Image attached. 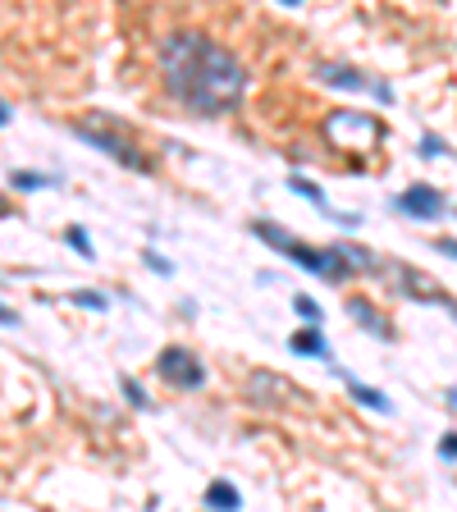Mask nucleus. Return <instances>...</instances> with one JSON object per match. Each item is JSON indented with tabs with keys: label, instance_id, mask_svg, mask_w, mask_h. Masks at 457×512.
Returning <instances> with one entry per match:
<instances>
[{
	"label": "nucleus",
	"instance_id": "nucleus-10",
	"mask_svg": "<svg viewBox=\"0 0 457 512\" xmlns=\"http://www.w3.org/2000/svg\"><path fill=\"white\" fill-rule=\"evenodd\" d=\"M348 316L357 320L366 334H375V339H394V334H389V320L371 307V298H348Z\"/></svg>",
	"mask_w": 457,
	"mask_h": 512
},
{
	"label": "nucleus",
	"instance_id": "nucleus-9",
	"mask_svg": "<svg viewBox=\"0 0 457 512\" xmlns=\"http://www.w3.org/2000/svg\"><path fill=\"white\" fill-rule=\"evenodd\" d=\"M330 247L339 252V261L352 275H375V279L389 275V256H375L371 247H357V243H330Z\"/></svg>",
	"mask_w": 457,
	"mask_h": 512
},
{
	"label": "nucleus",
	"instance_id": "nucleus-23",
	"mask_svg": "<svg viewBox=\"0 0 457 512\" xmlns=\"http://www.w3.org/2000/svg\"><path fill=\"white\" fill-rule=\"evenodd\" d=\"M448 403H453V412H457V384H453V389H448Z\"/></svg>",
	"mask_w": 457,
	"mask_h": 512
},
{
	"label": "nucleus",
	"instance_id": "nucleus-20",
	"mask_svg": "<svg viewBox=\"0 0 457 512\" xmlns=\"http://www.w3.org/2000/svg\"><path fill=\"white\" fill-rule=\"evenodd\" d=\"M74 302H78V307H96V311H106V307H110V302L101 298V293H74Z\"/></svg>",
	"mask_w": 457,
	"mask_h": 512
},
{
	"label": "nucleus",
	"instance_id": "nucleus-2",
	"mask_svg": "<svg viewBox=\"0 0 457 512\" xmlns=\"http://www.w3.org/2000/svg\"><path fill=\"white\" fill-rule=\"evenodd\" d=\"M252 234L261 238V243H270L275 252H284L293 266L311 270V275H320V279H330V284H343V279L352 275V270L339 261V252H334V247H307L302 238L284 234V229H279V224H270V220H252Z\"/></svg>",
	"mask_w": 457,
	"mask_h": 512
},
{
	"label": "nucleus",
	"instance_id": "nucleus-17",
	"mask_svg": "<svg viewBox=\"0 0 457 512\" xmlns=\"http://www.w3.org/2000/svg\"><path fill=\"white\" fill-rule=\"evenodd\" d=\"M293 311H298V316H307L311 325H320V316H325V311H320V302L302 298V293H298V298H293Z\"/></svg>",
	"mask_w": 457,
	"mask_h": 512
},
{
	"label": "nucleus",
	"instance_id": "nucleus-3",
	"mask_svg": "<svg viewBox=\"0 0 457 512\" xmlns=\"http://www.w3.org/2000/svg\"><path fill=\"white\" fill-rule=\"evenodd\" d=\"M74 138H83V142H92L96 151H106L110 160H119V165H128V170H138V174H147L151 170V160L138 151V142L128 138V133H119L115 128V119L110 115H92V119H74Z\"/></svg>",
	"mask_w": 457,
	"mask_h": 512
},
{
	"label": "nucleus",
	"instance_id": "nucleus-1",
	"mask_svg": "<svg viewBox=\"0 0 457 512\" xmlns=\"http://www.w3.org/2000/svg\"><path fill=\"white\" fill-rule=\"evenodd\" d=\"M160 74H165V92L179 106L206 119L229 115L247 92V69L238 64V55L192 28L160 37Z\"/></svg>",
	"mask_w": 457,
	"mask_h": 512
},
{
	"label": "nucleus",
	"instance_id": "nucleus-21",
	"mask_svg": "<svg viewBox=\"0 0 457 512\" xmlns=\"http://www.w3.org/2000/svg\"><path fill=\"white\" fill-rule=\"evenodd\" d=\"M421 156H444V142H439L435 133H426V138H421Z\"/></svg>",
	"mask_w": 457,
	"mask_h": 512
},
{
	"label": "nucleus",
	"instance_id": "nucleus-14",
	"mask_svg": "<svg viewBox=\"0 0 457 512\" xmlns=\"http://www.w3.org/2000/svg\"><path fill=\"white\" fill-rule=\"evenodd\" d=\"M288 188L298 192V197H307L311 206H320V211H330V202H325V192H320L311 179H302V174H293V179H288Z\"/></svg>",
	"mask_w": 457,
	"mask_h": 512
},
{
	"label": "nucleus",
	"instance_id": "nucleus-19",
	"mask_svg": "<svg viewBox=\"0 0 457 512\" xmlns=\"http://www.w3.org/2000/svg\"><path fill=\"white\" fill-rule=\"evenodd\" d=\"M64 238H69V247H74V252L92 256V243H87V234H83V229H69V234H64Z\"/></svg>",
	"mask_w": 457,
	"mask_h": 512
},
{
	"label": "nucleus",
	"instance_id": "nucleus-15",
	"mask_svg": "<svg viewBox=\"0 0 457 512\" xmlns=\"http://www.w3.org/2000/svg\"><path fill=\"white\" fill-rule=\"evenodd\" d=\"M119 389H124V398H128V403H133V407H142V412H151V398L142 394V384H138V380H128V375H124V380H119Z\"/></svg>",
	"mask_w": 457,
	"mask_h": 512
},
{
	"label": "nucleus",
	"instance_id": "nucleus-8",
	"mask_svg": "<svg viewBox=\"0 0 457 512\" xmlns=\"http://www.w3.org/2000/svg\"><path fill=\"white\" fill-rule=\"evenodd\" d=\"M247 398H252V407H279L284 398H293V384L275 371H252L247 375Z\"/></svg>",
	"mask_w": 457,
	"mask_h": 512
},
{
	"label": "nucleus",
	"instance_id": "nucleus-6",
	"mask_svg": "<svg viewBox=\"0 0 457 512\" xmlns=\"http://www.w3.org/2000/svg\"><path fill=\"white\" fill-rule=\"evenodd\" d=\"M316 74L325 78V83H330V87H348V92H371L375 101H384V106L394 101V87H389V83H375L371 74H362V69H352V64L320 60V64H316Z\"/></svg>",
	"mask_w": 457,
	"mask_h": 512
},
{
	"label": "nucleus",
	"instance_id": "nucleus-7",
	"mask_svg": "<svg viewBox=\"0 0 457 512\" xmlns=\"http://www.w3.org/2000/svg\"><path fill=\"white\" fill-rule=\"evenodd\" d=\"M398 211L412 215V220H439V215L448 211V202H444V192H439V188L416 183V188L398 192Z\"/></svg>",
	"mask_w": 457,
	"mask_h": 512
},
{
	"label": "nucleus",
	"instance_id": "nucleus-22",
	"mask_svg": "<svg viewBox=\"0 0 457 512\" xmlns=\"http://www.w3.org/2000/svg\"><path fill=\"white\" fill-rule=\"evenodd\" d=\"M147 266L156 270V275H174V266H170V261H160L156 252H147Z\"/></svg>",
	"mask_w": 457,
	"mask_h": 512
},
{
	"label": "nucleus",
	"instance_id": "nucleus-16",
	"mask_svg": "<svg viewBox=\"0 0 457 512\" xmlns=\"http://www.w3.org/2000/svg\"><path fill=\"white\" fill-rule=\"evenodd\" d=\"M10 183H14V188H23V192H32V188H46L51 179H46V174H32V170H14Z\"/></svg>",
	"mask_w": 457,
	"mask_h": 512
},
{
	"label": "nucleus",
	"instance_id": "nucleus-11",
	"mask_svg": "<svg viewBox=\"0 0 457 512\" xmlns=\"http://www.w3.org/2000/svg\"><path fill=\"white\" fill-rule=\"evenodd\" d=\"M206 508L211 512H238L243 508V499H238V490L229 485V480H211V490H206Z\"/></svg>",
	"mask_w": 457,
	"mask_h": 512
},
{
	"label": "nucleus",
	"instance_id": "nucleus-13",
	"mask_svg": "<svg viewBox=\"0 0 457 512\" xmlns=\"http://www.w3.org/2000/svg\"><path fill=\"white\" fill-rule=\"evenodd\" d=\"M288 348L298 352V357H330V343L320 339V330H298L288 339Z\"/></svg>",
	"mask_w": 457,
	"mask_h": 512
},
{
	"label": "nucleus",
	"instance_id": "nucleus-12",
	"mask_svg": "<svg viewBox=\"0 0 457 512\" xmlns=\"http://www.w3.org/2000/svg\"><path fill=\"white\" fill-rule=\"evenodd\" d=\"M343 384H348V394L357 398V403H362V407H371V412H389V407H394V403H389V398L380 394V389H371V384H362V380H352L348 371H343Z\"/></svg>",
	"mask_w": 457,
	"mask_h": 512
},
{
	"label": "nucleus",
	"instance_id": "nucleus-4",
	"mask_svg": "<svg viewBox=\"0 0 457 512\" xmlns=\"http://www.w3.org/2000/svg\"><path fill=\"white\" fill-rule=\"evenodd\" d=\"M320 133L334 151H375L384 142V124L362 110H334V115H325Z\"/></svg>",
	"mask_w": 457,
	"mask_h": 512
},
{
	"label": "nucleus",
	"instance_id": "nucleus-18",
	"mask_svg": "<svg viewBox=\"0 0 457 512\" xmlns=\"http://www.w3.org/2000/svg\"><path fill=\"white\" fill-rule=\"evenodd\" d=\"M439 458H444V462H457V430H448V435L439 439Z\"/></svg>",
	"mask_w": 457,
	"mask_h": 512
},
{
	"label": "nucleus",
	"instance_id": "nucleus-5",
	"mask_svg": "<svg viewBox=\"0 0 457 512\" xmlns=\"http://www.w3.org/2000/svg\"><path fill=\"white\" fill-rule=\"evenodd\" d=\"M156 375L170 384V389L192 394V389H202V384H206V362L192 348H179V343H174V348H165L156 357Z\"/></svg>",
	"mask_w": 457,
	"mask_h": 512
}]
</instances>
